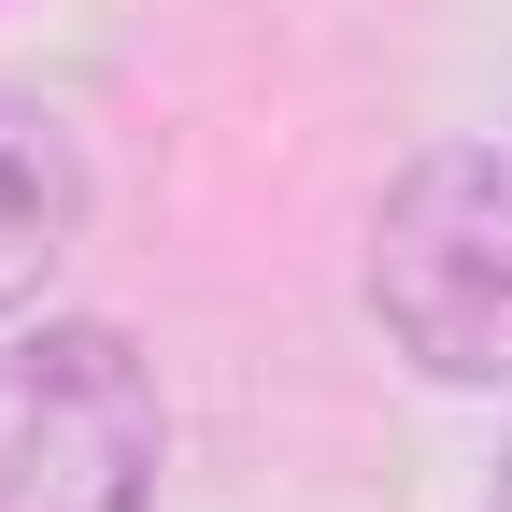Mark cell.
Wrapping results in <instances>:
<instances>
[{
  "label": "cell",
  "instance_id": "obj_1",
  "mask_svg": "<svg viewBox=\"0 0 512 512\" xmlns=\"http://www.w3.org/2000/svg\"><path fill=\"white\" fill-rule=\"evenodd\" d=\"M370 328L427 384H512V143H441L384 185Z\"/></svg>",
  "mask_w": 512,
  "mask_h": 512
},
{
  "label": "cell",
  "instance_id": "obj_2",
  "mask_svg": "<svg viewBox=\"0 0 512 512\" xmlns=\"http://www.w3.org/2000/svg\"><path fill=\"white\" fill-rule=\"evenodd\" d=\"M171 413L128 328H29L0 342V512H157Z\"/></svg>",
  "mask_w": 512,
  "mask_h": 512
},
{
  "label": "cell",
  "instance_id": "obj_4",
  "mask_svg": "<svg viewBox=\"0 0 512 512\" xmlns=\"http://www.w3.org/2000/svg\"><path fill=\"white\" fill-rule=\"evenodd\" d=\"M484 512H512V456H498V484H484Z\"/></svg>",
  "mask_w": 512,
  "mask_h": 512
},
{
  "label": "cell",
  "instance_id": "obj_3",
  "mask_svg": "<svg viewBox=\"0 0 512 512\" xmlns=\"http://www.w3.org/2000/svg\"><path fill=\"white\" fill-rule=\"evenodd\" d=\"M72 228H86V157H72V128L29 114V100H0V313H29V299L57 285Z\"/></svg>",
  "mask_w": 512,
  "mask_h": 512
}]
</instances>
